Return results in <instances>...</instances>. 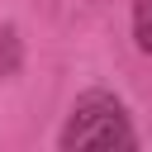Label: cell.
Wrapping results in <instances>:
<instances>
[{
  "label": "cell",
  "mask_w": 152,
  "mask_h": 152,
  "mask_svg": "<svg viewBox=\"0 0 152 152\" xmlns=\"http://www.w3.org/2000/svg\"><path fill=\"white\" fill-rule=\"evenodd\" d=\"M133 38L152 57V0H133Z\"/></svg>",
  "instance_id": "obj_2"
},
{
  "label": "cell",
  "mask_w": 152,
  "mask_h": 152,
  "mask_svg": "<svg viewBox=\"0 0 152 152\" xmlns=\"http://www.w3.org/2000/svg\"><path fill=\"white\" fill-rule=\"evenodd\" d=\"M133 124L109 90H86L62 128V152H128Z\"/></svg>",
  "instance_id": "obj_1"
},
{
  "label": "cell",
  "mask_w": 152,
  "mask_h": 152,
  "mask_svg": "<svg viewBox=\"0 0 152 152\" xmlns=\"http://www.w3.org/2000/svg\"><path fill=\"white\" fill-rule=\"evenodd\" d=\"M0 38H5V57H0V71L10 76V71H14V62H19V43H14V28H5Z\"/></svg>",
  "instance_id": "obj_3"
}]
</instances>
